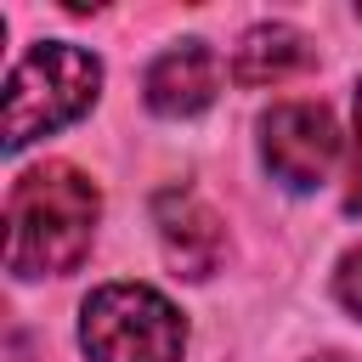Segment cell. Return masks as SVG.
Listing matches in <instances>:
<instances>
[{"label":"cell","instance_id":"8","mask_svg":"<svg viewBox=\"0 0 362 362\" xmlns=\"http://www.w3.org/2000/svg\"><path fill=\"white\" fill-rule=\"evenodd\" d=\"M334 294H339V305H345V311H356V317H362V243L339 260V272H334Z\"/></svg>","mask_w":362,"mask_h":362},{"label":"cell","instance_id":"6","mask_svg":"<svg viewBox=\"0 0 362 362\" xmlns=\"http://www.w3.org/2000/svg\"><path fill=\"white\" fill-rule=\"evenodd\" d=\"M141 90H147V107H153L158 119H192V113H204V107L215 102V90H221V57H215L204 40H181V45H170L164 57H153Z\"/></svg>","mask_w":362,"mask_h":362},{"label":"cell","instance_id":"7","mask_svg":"<svg viewBox=\"0 0 362 362\" xmlns=\"http://www.w3.org/2000/svg\"><path fill=\"white\" fill-rule=\"evenodd\" d=\"M311 57L317 51H311V40L300 28H288V23H255L238 40V51H232V79L238 85H283V79L305 74Z\"/></svg>","mask_w":362,"mask_h":362},{"label":"cell","instance_id":"9","mask_svg":"<svg viewBox=\"0 0 362 362\" xmlns=\"http://www.w3.org/2000/svg\"><path fill=\"white\" fill-rule=\"evenodd\" d=\"M351 119H356V141H351V187H345V209L362 215V79H356V96H351Z\"/></svg>","mask_w":362,"mask_h":362},{"label":"cell","instance_id":"3","mask_svg":"<svg viewBox=\"0 0 362 362\" xmlns=\"http://www.w3.org/2000/svg\"><path fill=\"white\" fill-rule=\"evenodd\" d=\"M79 345L90 362H181L187 322L147 283H102L79 305Z\"/></svg>","mask_w":362,"mask_h":362},{"label":"cell","instance_id":"4","mask_svg":"<svg viewBox=\"0 0 362 362\" xmlns=\"http://www.w3.org/2000/svg\"><path fill=\"white\" fill-rule=\"evenodd\" d=\"M260 158H266L272 181H283L288 192L322 187L328 170H334V158H339L334 113L322 102H277L260 119Z\"/></svg>","mask_w":362,"mask_h":362},{"label":"cell","instance_id":"1","mask_svg":"<svg viewBox=\"0 0 362 362\" xmlns=\"http://www.w3.org/2000/svg\"><path fill=\"white\" fill-rule=\"evenodd\" d=\"M96 187L74 164H40L11 181L6 198V272L11 277H62L90 255Z\"/></svg>","mask_w":362,"mask_h":362},{"label":"cell","instance_id":"2","mask_svg":"<svg viewBox=\"0 0 362 362\" xmlns=\"http://www.w3.org/2000/svg\"><path fill=\"white\" fill-rule=\"evenodd\" d=\"M102 85V62L85 45L40 40L6 79V153H23L28 141L74 124Z\"/></svg>","mask_w":362,"mask_h":362},{"label":"cell","instance_id":"11","mask_svg":"<svg viewBox=\"0 0 362 362\" xmlns=\"http://www.w3.org/2000/svg\"><path fill=\"white\" fill-rule=\"evenodd\" d=\"M356 17H362V6H356Z\"/></svg>","mask_w":362,"mask_h":362},{"label":"cell","instance_id":"5","mask_svg":"<svg viewBox=\"0 0 362 362\" xmlns=\"http://www.w3.org/2000/svg\"><path fill=\"white\" fill-rule=\"evenodd\" d=\"M153 226H158V243H164V260L175 266V277L204 283L226 255V226L192 187H164L153 198Z\"/></svg>","mask_w":362,"mask_h":362},{"label":"cell","instance_id":"10","mask_svg":"<svg viewBox=\"0 0 362 362\" xmlns=\"http://www.w3.org/2000/svg\"><path fill=\"white\" fill-rule=\"evenodd\" d=\"M311 362H351V356H339V351H322V356H311Z\"/></svg>","mask_w":362,"mask_h":362}]
</instances>
